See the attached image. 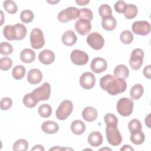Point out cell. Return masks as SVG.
<instances>
[{
	"instance_id": "6da1fadb",
	"label": "cell",
	"mask_w": 151,
	"mask_h": 151,
	"mask_svg": "<svg viewBox=\"0 0 151 151\" xmlns=\"http://www.w3.org/2000/svg\"><path fill=\"white\" fill-rule=\"evenodd\" d=\"M100 86L109 94L115 96L126 90L127 83L124 79L116 78L111 74H107L100 78Z\"/></svg>"
},
{
	"instance_id": "7a4b0ae2",
	"label": "cell",
	"mask_w": 151,
	"mask_h": 151,
	"mask_svg": "<svg viewBox=\"0 0 151 151\" xmlns=\"http://www.w3.org/2000/svg\"><path fill=\"white\" fill-rule=\"evenodd\" d=\"M134 103L130 99L123 97L119 99L117 103V111L122 116H130L133 111Z\"/></svg>"
},
{
	"instance_id": "3957f363",
	"label": "cell",
	"mask_w": 151,
	"mask_h": 151,
	"mask_svg": "<svg viewBox=\"0 0 151 151\" xmlns=\"http://www.w3.org/2000/svg\"><path fill=\"white\" fill-rule=\"evenodd\" d=\"M106 134L108 142L112 146H118L122 141V137L117 126L107 125Z\"/></svg>"
},
{
	"instance_id": "277c9868",
	"label": "cell",
	"mask_w": 151,
	"mask_h": 151,
	"mask_svg": "<svg viewBox=\"0 0 151 151\" xmlns=\"http://www.w3.org/2000/svg\"><path fill=\"white\" fill-rule=\"evenodd\" d=\"M73 109V104L71 101L68 100L63 101L56 110L57 118L60 120H65L71 114Z\"/></svg>"
},
{
	"instance_id": "5b68a950",
	"label": "cell",
	"mask_w": 151,
	"mask_h": 151,
	"mask_svg": "<svg viewBox=\"0 0 151 151\" xmlns=\"http://www.w3.org/2000/svg\"><path fill=\"white\" fill-rule=\"evenodd\" d=\"M78 12L79 9L77 8L70 6L60 11L57 16V18L61 22H67L70 20L76 19L78 17Z\"/></svg>"
},
{
	"instance_id": "8992f818",
	"label": "cell",
	"mask_w": 151,
	"mask_h": 151,
	"mask_svg": "<svg viewBox=\"0 0 151 151\" xmlns=\"http://www.w3.org/2000/svg\"><path fill=\"white\" fill-rule=\"evenodd\" d=\"M30 42L34 49H40L45 44L44 34L39 28H34L30 34Z\"/></svg>"
},
{
	"instance_id": "52a82bcc",
	"label": "cell",
	"mask_w": 151,
	"mask_h": 151,
	"mask_svg": "<svg viewBox=\"0 0 151 151\" xmlns=\"http://www.w3.org/2000/svg\"><path fill=\"white\" fill-rule=\"evenodd\" d=\"M50 93L51 87L50 84L47 82L32 91L33 96L38 101L47 100L50 96Z\"/></svg>"
},
{
	"instance_id": "ba28073f",
	"label": "cell",
	"mask_w": 151,
	"mask_h": 151,
	"mask_svg": "<svg viewBox=\"0 0 151 151\" xmlns=\"http://www.w3.org/2000/svg\"><path fill=\"white\" fill-rule=\"evenodd\" d=\"M143 57L144 52L143 50L140 48L134 49L132 52L129 60V65L130 67L134 70L139 69L142 65Z\"/></svg>"
},
{
	"instance_id": "9c48e42d",
	"label": "cell",
	"mask_w": 151,
	"mask_h": 151,
	"mask_svg": "<svg viewBox=\"0 0 151 151\" xmlns=\"http://www.w3.org/2000/svg\"><path fill=\"white\" fill-rule=\"evenodd\" d=\"M87 44L94 50H99L103 48L104 44V40L103 36L97 32L90 33L87 37Z\"/></svg>"
},
{
	"instance_id": "30bf717a",
	"label": "cell",
	"mask_w": 151,
	"mask_h": 151,
	"mask_svg": "<svg viewBox=\"0 0 151 151\" xmlns=\"http://www.w3.org/2000/svg\"><path fill=\"white\" fill-rule=\"evenodd\" d=\"M133 32L137 35H146L150 31V25L146 21H136L132 25Z\"/></svg>"
},
{
	"instance_id": "8fae6325",
	"label": "cell",
	"mask_w": 151,
	"mask_h": 151,
	"mask_svg": "<svg viewBox=\"0 0 151 151\" xmlns=\"http://www.w3.org/2000/svg\"><path fill=\"white\" fill-rule=\"evenodd\" d=\"M70 58L72 63L77 65H85L88 61V54L79 50H74L71 53Z\"/></svg>"
},
{
	"instance_id": "7c38bea8",
	"label": "cell",
	"mask_w": 151,
	"mask_h": 151,
	"mask_svg": "<svg viewBox=\"0 0 151 151\" xmlns=\"http://www.w3.org/2000/svg\"><path fill=\"white\" fill-rule=\"evenodd\" d=\"M80 84L86 90L92 88L96 83V78L94 75L91 72H85L81 74L80 77Z\"/></svg>"
},
{
	"instance_id": "4fadbf2b",
	"label": "cell",
	"mask_w": 151,
	"mask_h": 151,
	"mask_svg": "<svg viewBox=\"0 0 151 151\" xmlns=\"http://www.w3.org/2000/svg\"><path fill=\"white\" fill-rule=\"evenodd\" d=\"M107 67V63L105 59L101 57L94 58L90 64L91 70L95 73H101L104 71Z\"/></svg>"
},
{
	"instance_id": "5bb4252c",
	"label": "cell",
	"mask_w": 151,
	"mask_h": 151,
	"mask_svg": "<svg viewBox=\"0 0 151 151\" xmlns=\"http://www.w3.org/2000/svg\"><path fill=\"white\" fill-rule=\"evenodd\" d=\"M74 28L79 34L81 35H85L90 31L91 25L90 21H89L79 19L75 23Z\"/></svg>"
},
{
	"instance_id": "9a60e30c",
	"label": "cell",
	"mask_w": 151,
	"mask_h": 151,
	"mask_svg": "<svg viewBox=\"0 0 151 151\" xmlns=\"http://www.w3.org/2000/svg\"><path fill=\"white\" fill-rule=\"evenodd\" d=\"M38 59L43 64L48 65L54 61L55 54L50 50H44L40 52L38 55Z\"/></svg>"
},
{
	"instance_id": "2e32d148",
	"label": "cell",
	"mask_w": 151,
	"mask_h": 151,
	"mask_svg": "<svg viewBox=\"0 0 151 151\" xmlns=\"http://www.w3.org/2000/svg\"><path fill=\"white\" fill-rule=\"evenodd\" d=\"M42 79V74L41 71L37 68L31 69L27 74V80L32 84L40 83Z\"/></svg>"
},
{
	"instance_id": "e0dca14e",
	"label": "cell",
	"mask_w": 151,
	"mask_h": 151,
	"mask_svg": "<svg viewBox=\"0 0 151 151\" xmlns=\"http://www.w3.org/2000/svg\"><path fill=\"white\" fill-rule=\"evenodd\" d=\"M61 39L64 45L67 46H72L77 42V37L74 32L73 30L70 29L63 34Z\"/></svg>"
},
{
	"instance_id": "ac0fdd59",
	"label": "cell",
	"mask_w": 151,
	"mask_h": 151,
	"mask_svg": "<svg viewBox=\"0 0 151 151\" xmlns=\"http://www.w3.org/2000/svg\"><path fill=\"white\" fill-rule=\"evenodd\" d=\"M97 115L98 113L97 110L94 107L91 106L86 107L82 112L83 118L88 122L94 121L96 119Z\"/></svg>"
},
{
	"instance_id": "d6986e66",
	"label": "cell",
	"mask_w": 151,
	"mask_h": 151,
	"mask_svg": "<svg viewBox=\"0 0 151 151\" xmlns=\"http://www.w3.org/2000/svg\"><path fill=\"white\" fill-rule=\"evenodd\" d=\"M41 129L45 133L54 134L57 133L59 130V126L54 121L48 120L42 124Z\"/></svg>"
},
{
	"instance_id": "ffe728a7",
	"label": "cell",
	"mask_w": 151,
	"mask_h": 151,
	"mask_svg": "<svg viewBox=\"0 0 151 151\" xmlns=\"http://www.w3.org/2000/svg\"><path fill=\"white\" fill-rule=\"evenodd\" d=\"M103 142V136L97 131L91 132L88 136V143L93 147H98Z\"/></svg>"
},
{
	"instance_id": "44dd1931",
	"label": "cell",
	"mask_w": 151,
	"mask_h": 151,
	"mask_svg": "<svg viewBox=\"0 0 151 151\" xmlns=\"http://www.w3.org/2000/svg\"><path fill=\"white\" fill-rule=\"evenodd\" d=\"M20 58L25 63H31L35 58V52L30 48H25L20 53Z\"/></svg>"
},
{
	"instance_id": "7402d4cb",
	"label": "cell",
	"mask_w": 151,
	"mask_h": 151,
	"mask_svg": "<svg viewBox=\"0 0 151 151\" xmlns=\"http://www.w3.org/2000/svg\"><path fill=\"white\" fill-rule=\"evenodd\" d=\"M129 71L128 68L123 64L117 65L114 70V76L116 78L126 79L128 77Z\"/></svg>"
},
{
	"instance_id": "603a6c76",
	"label": "cell",
	"mask_w": 151,
	"mask_h": 151,
	"mask_svg": "<svg viewBox=\"0 0 151 151\" xmlns=\"http://www.w3.org/2000/svg\"><path fill=\"white\" fill-rule=\"evenodd\" d=\"M71 130L72 132L77 135L83 134L86 130L84 123L80 120H74L71 124Z\"/></svg>"
},
{
	"instance_id": "cb8c5ba5",
	"label": "cell",
	"mask_w": 151,
	"mask_h": 151,
	"mask_svg": "<svg viewBox=\"0 0 151 151\" xmlns=\"http://www.w3.org/2000/svg\"><path fill=\"white\" fill-rule=\"evenodd\" d=\"M117 25V21L114 17L112 16L107 17L102 19L101 25L103 29L107 31H112L114 29Z\"/></svg>"
},
{
	"instance_id": "d4e9b609",
	"label": "cell",
	"mask_w": 151,
	"mask_h": 151,
	"mask_svg": "<svg viewBox=\"0 0 151 151\" xmlns=\"http://www.w3.org/2000/svg\"><path fill=\"white\" fill-rule=\"evenodd\" d=\"M14 31L15 40H21L24 39L27 34L26 27L19 23L14 25Z\"/></svg>"
},
{
	"instance_id": "484cf974",
	"label": "cell",
	"mask_w": 151,
	"mask_h": 151,
	"mask_svg": "<svg viewBox=\"0 0 151 151\" xmlns=\"http://www.w3.org/2000/svg\"><path fill=\"white\" fill-rule=\"evenodd\" d=\"M144 89L140 84L134 85L130 89V96L133 100L139 99L143 94Z\"/></svg>"
},
{
	"instance_id": "4316f807",
	"label": "cell",
	"mask_w": 151,
	"mask_h": 151,
	"mask_svg": "<svg viewBox=\"0 0 151 151\" xmlns=\"http://www.w3.org/2000/svg\"><path fill=\"white\" fill-rule=\"evenodd\" d=\"M137 14V8L134 4H127L124 12V17L128 19H131L136 17Z\"/></svg>"
},
{
	"instance_id": "83f0119b",
	"label": "cell",
	"mask_w": 151,
	"mask_h": 151,
	"mask_svg": "<svg viewBox=\"0 0 151 151\" xmlns=\"http://www.w3.org/2000/svg\"><path fill=\"white\" fill-rule=\"evenodd\" d=\"M128 128L131 134H135L142 131V124L140 121L134 119L130 120L128 123Z\"/></svg>"
},
{
	"instance_id": "f1b7e54d",
	"label": "cell",
	"mask_w": 151,
	"mask_h": 151,
	"mask_svg": "<svg viewBox=\"0 0 151 151\" xmlns=\"http://www.w3.org/2000/svg\"><path fill=\"white\" fill-rule=\"evenodd\" d=\"M25 73L26 70L24 66L22 65H17L12 69V75L15 80H20L24 77Z\"/></svg>"
},
{
	"instance_id": "f546056e",
	"label": "cell",
	"mask_w": 151,
	"mask_h": 151,
	"mask_svg": "<svg viewBox=\"0 0 151 151\" xmlns=\"http://www.w3.org/2000/svg\"><path fill=\"white\" fill-rule=\"evenodd\" d=\"M23 103L28 108H32L34 107L37 103L38 102L33 96L32 93H28L25 95L22 100Z\"/></svg>"
},
{
	"instance_id": "4dcf8cb0",
	"label": "cell",
	"mask_w": 151,
	"mask_h": 151,
	"mask_svg": "<svg viewBox=\"0 0 151 151\" xmlns=\"http://www.w3.org/2000/svg\"><path fill=\"white\" fill-rule=\"evenodd\" d=\"M28 143L27 140L20 139L17 140L13 145V150L15 151H25L27 150Z\"/></svg>"
},
{
	"instance_id": "1f68e13d",
	"label": "cell",
	"mask_w": 151,
	"mask_h": 151,
	"mask_svg": "<svg viewBox=\"0 0 151 151\" xmlns=\"http://www.w3.org/2000/svg\"><path fill=\"white\" fill-rule=\"evenodd\" d=\"M38 113L43 118L49 117L52 113V108L49 104H42L38 108Z\"/></svg>"
},
{
	"instance_id": "d6a6232c",
	"label": "cell",
	"mask_w": 151,
	"mask_h": 151,
	"mask_svg": "<svg viewBox=\"0 0 151 151\" xmlns=\"http://www.w3.org/2000/svg\"><path fill=\"white\" fill-rule=\"evenodd\" d=\"M3 6L5 10L11 14H15L18 10V7L16 3L11 0L4 1L3 3Z\"/></svg>"
},
{
	"instance_id": "836d02e7",
	"label": "cell",
	"mask_w": 151,
	"mask_h": 151,
	"mask_svg": "<svg viewBox=\"0 0 151 151\" xmlns=\"http://www.w3.org/2000/svg\"><path fill=\"white\" fill-rule=\"evenodd\" d=\"M3 34L4 37L7 40L12 41L15 40V31H14V25H7L3 29Z\"/></svg>"
},
{
	"instance_id": "e575fe53",
	"label": "cell",
	"mask_w": 151,
	"mask_h": 151,
	"mask_svg": "<svg viewBox=\"0 0 151 151\" xmlns=\"http://www.w3.org/2000/svg\"><path fill=\"white\" fill-rule=\"evenodd\" d=\"M79 19H83L91 21L93 18V14L92 11L88 8H81L79 9L78 17Z\"/></svg>"
},
{
	"instance_id": "d590c367",
	"label": "cell",
	"mask_w": 151,
	"mask_h": 151,
	"mask_svg": "<svg viewBox=\"0 0 151 151\" xmlns=\"http://www.w3.org/2000/svg\"><path fill=\"white\" fill-rule=\"evenodd\" d=\"M133 35L129 30H124L122 32L120 35V41L125 44H130L133 40Z\"/></svg>"
},
{
	"instance_id": "8d00e7d4",
	"label": "cell",
	"mask_w": 151,
	"mask_h": 151,
	"mask_svg": "<svg viewBox=\"0 0 151 151\" xmlns=\"http://www.w3.org/2000/svg\"><path fill=\"white\" fill-rule=\"evenodd\" d=\"M20 19L24 23H29L34 19V14L31 10L25 9L21 12Z\"/></svg>"
},
{
	"instance_id": "74e56055",
	"label": "cell",
	"mask_w": 151,
	"mask_h": 151,
	"mask_svg": "<svg viewBox=\"0 0 151 151\" xmlns=\"http://www.w3.org/2000/svg\"><path fill=\"white\" fill-rule=\"evenodd\" d=\"M130 139L134 145H141L145 141V136L144 133L141 131L135 134H131Z\"/></svg>"
},
{
	"instance_id": "f35d334b",
	"label": "cell",
	"mask_w": 151,
	"mask_h": 151,
	"mask_svg": "<svg viewBox=\"0 0 151 151\" xmlns=\"http://www.w3.org/2000/svg\"><path fill=\"white\" fill-rule=\"evenodd\" d=\"M99 13L102 18H106L107 17L111 16L112 10L110 7L107 4H102L99 8Z\"/></svg>"
},
{
	"instance_id": "ab89813d",
	"label": "cell",
	"mask_w": 151,
	"mask_h": 151,
	"mask_svg": "<svg viewBox=\"0 0 151 151\" xmlns=\"http://www.w3.org/2000/svg\"><path fill=\"white\" fill-rule=\"evenodd\" d=\"M13 51L12 45L8 42H2L0 44V52L4 55H8Z\"/></svg>"
},
{
	"instance_id": "60d3db41",
	"label": "cell",
	"mask_w": 151,
	"mask_h": 151,
	"mask_svg": "<svg viewBox=\"0 0 151 151\" xmlns=\"http://www.w3.org/2000/svg\"><path fill=\"white\" fill-rule=\"evenodd\" d=\"M12 65V61L9 57H2L0 60V68L3 71H6L11 68Z\"/></svg>"
},
{
	"instance_id": "b9f144b4",
	"label": "cell",
	"mask_w": 151,
	"mask_h": 151,
	"mask_svg": "<svg viewBox=\"0 0 151 151\" xmlns=\"http://www.w3.org/2000/svg\"><path fill=\"white\" fill-rule=\"evenodd\" d=\"M104 122L106 125H111L117 126L118 124V119L117 117L111 113H107L104 116Z\"/></svg>"
},
{
	"instance_id": "7bdbcfd3",
	"label": "cell",
	"mask_w": 151,
	"mask_h": 151,
	"mask_svg": "<svg viewBox=\"0 0 151 151\" xmlns=\"http://www.w3.org/2000/svg\"><path fill=\"white\" fill-rule=\"evenodd\" d=\"M1 109L2 110H7L11 108L12 105V101L9 97H4L1 100Z\"/></svg>"
},
{
	"instance_id": "ee69618b",
	"label": "cell",
	"mask_w": 151,
	"mask_h": 151,
	"mask_svg": "<svg viewBox=\"0 0 151 151\" xmlns=\"http://www.w3.org/2000/svg\"><path fill=\"white\" fill-rule=\"evenodd\" d=\"M127 4L123 1H118L114 4V9L118 13H124Z\"/></svg>"
},
{
	"instance_id": "f6af8a7d",
	"label": "cell",
	"mask_w": 151,
	"mask_h": 151,
	"mask_svg": "<svg viewBox=\"0 0 151 151\" xmlns=\"http://www.w3.org/2000/svg\"><path fill=\"white\" fill-rule=\"evenodd\" d=\"M143 73L144 76L146 78L148 79H150L151 78V65H147V66L145 67Z\"/></svg>"
},
{
	"instance_id": "bcb514c9",
	"label": "cell",
	"mask_w": 151,
	"mask_h": 151,
	"mask_svg": "<svg viewBox=\"0 0 151 151\" xmlns=\"http://www.w3.org/2000/svg\"><path fill=\"white\" fill-rule=\"evenodd\" d=\"M33 150H39V151H44L45 149L44 148V147L41 145H35L32 149H31V151Z\"/></svg>"
},
{
	"instance_id": "7dc6e473",
	"label": "cell",
	"mask_w": 151,
	"mask_h": 151,
	"mask_svg": "<svg viewBox=\"0 0 151 151\" xmlns=\"http://www.w3.org/2000/svg\"><path fill=\"white\" fill-rule=\"evenodd\" d=\"M121 151H127V150H134V149L130 145H124L121 149H120Z\"/></svg>"
},
{
	"instance_id": "c3c4849f",
	"label": "cell",
	"mask_w": 151,
	"mask_h": 151,
	"mask_svg": "<svg viewBox=\"0 0 151 151\" xmlns=\"http://www.w3.org/2000/svg\"><path fill=\"white\" fill-rule=\"evenodd\" d=\"M150 113H149L146 117V119H145V124L146 125L149 127V128H150Z\"/></svg>"
},
{
	"instance_id": "681fc988",
	"label": "cell",
	"mask_w": 151,
	"mask_h": 151,
	"mask_svg": "<svg viewBox=\"0 0 151 151\" xmlns=\"http://www.w3.org/2000/svg\"><path fill=\"white\" fill-rule=\"evenodd\" d=\"M90 1H83V0H80V1H76V2L79 5H84L87 4Z\"/></svg>"
},
{
	"instance_id": "f907efd6",
	"label": "cell",
	"mask_w": 151,
	"mask_h": 151,
	"mask_svg": "<svg viewBox=\"0 0 151 151\" xmlns=\"http://www.w3.org/2000/svg\"><path fill=\"white\" fill-rule=\"evenodd\" d=\"M65 150V148H61V147H60V146H55V147H52V148H51V149H50V150Z\"/></svg>"
},
{
	"instance_id": "816d5d0a",
	"label": "cell",
	"mask_w": 151,
	"mask_h": 151,
	"mask_svg": "<svg viewBox=\"0 0 151 151\" xmlns=\"http://www.w3.org/2000/svg\"><path fill=\"white\" fill-rule=\"evenodd\" d=\"M100 150H111V149H110V148H101Z\"/></svg>"
}]
</instances>
